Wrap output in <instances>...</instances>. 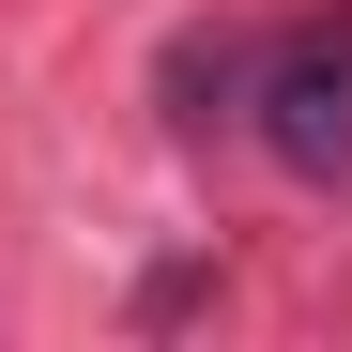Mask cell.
Instances as JSON below:
<instances>
[{
  "instance_id": "2",
  "label": "cell",
  "mask_w": 352,
  "mask_h": 352,
  "mask_svg": "<svg viewBox=\"0 0 352 352\" xmlns=\"http://www.w3.org/2000/svg\"><path fill=\"white\" fill-rule=\"evenodd\" d=\"M245 62H261V31H184L153 62V92H168V123L184 138H214V123H245Z\"/></svg>"
},
{
  "instance_id": "1",
  "label": "cell",
  "mask_w": 352,
  "mask_h": 352,
  "mask_svg": "<svg viewBox=\"0 0 352 352\" xmlns=\"http://www.w3.org/2000/svg\"><path fill=\"white\" fill-rule=\"evenodd\" d=\"M245 138L291 168V184H352V0H307V16L261 31V62H245Z\"/></svg>"
}]
</instances>
